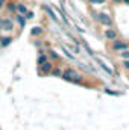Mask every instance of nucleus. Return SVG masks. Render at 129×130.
Wrapping results in <instances>:
<instances>
[{
	"label": "nucleus",
	"mask_w": 129,
	"mask_h": 130,
	"mask_svg": "<svg viewBox=\"0 0 129 130\" xmlns=\"http://www.w3.org/2000/svg\"><path fill=\"white\" fill-rule=\"evenodd\" d=\"M41 68H43V73H49L52 70V64L50 62H44V64L41 65Z\"/></svg>",
	"instance_id": "8"
},
{
	"label": "nucleus",
	"mask_w": 129,
	"mask_h": 130,
	"mask_svg": "<svg viewBox=\"0 0 129 130\" xmlns=\"http://www.w3.org/2000/svg\"><path fill=\"white\" fill-rule=\"evenodd\" d=\"M46 11H47V12H49V14H50V17H52V18H53V20H55V21H56V20H58V18H56V15H55V14H53V12H52V9H50V8H49V6H46Z\"/></svg>",
	"instance_id": "9"
},
{
	"label": "nucleus",
	"mask_w": 129,
	"mask_h": 130,
	"mask_svg": "<svg viewBox=\"0 0 129 130\" xmlns=\"http://www.w3.org/2000/svg\"><path fill=\"white\" fill-rule=\"evenodd\" d=\"M99 21H100L102 24H105V26H111V24H112L111 17H109L108 14H103V12H100V14H99Z\"/></svg>",
	"instance_id": "3"
},
{
	"label": "nucleus",
	"mask_w": 129,
	"mask_h": 130,
	"mask_svg": "<svg viewBox=\"0 0 129 130\" xmlns=\"http://www.w3.org/2000/svg\"><path fill=\"white\" fill-rule=\"evenodd\" d=\"M122 56H123L125 59H129V52H123V53H122Z\"/></svg>",
	"instance_id": "15"
},
{
	"label": "nucleus",
	"mask_w": 129,
	"mask_h": 130,
	"mask_svg": "<svg viewBox=\"0 0 129 130\" xmlns=\"http://www.w3.org/2000/svg\"><path fill=\"white\" fill-rule=\"evenodd\" d=\"M14 23L11 18H0V30H12Z\"/></svg>",
	"instance_id": "2"
},
{
	"label": "nucleus",
	"mask_w": 129,
	"mask_h": 130,
	"mask_svg": "<svg viewBox=\"0 0 129 130\" xmlns=\"http://www.w3.org/2000/svg\"><path fill=\"white\" fill-rule=\"evenodd\" d=\"M105 36H106L108 39H115V38H117V32H115L114 29H106V30H105Z\"/></svg>",
	"instance_id": "5"
},
{
	"label": "nucleus",
	"mask_w": 129,
	"mask_h": 130,
	"mask_svg": "<svg viewBox=\"0 0 129 130\" xmlns=\"http://www.w3.org/2000/svg\"><path fill=\"white\" fill-rule=\"evenodd\" d=\"M93 5H102V3H105V0H90Z\"/></svg>",
	"instance_id": "13"
},
{
	"label": "nucleus",
	"mask_w": 129,
	"mask_h": 130,
	"mask_svg": "<svg viewBox=\"0 0 129 130\" xmlns=\"http://www.w3.org/2000/svg\"><path fill=\"white\" fill-rule=\"evenodd\" d=\"M9 42H11V38H3L2 39V45H8Z\"/></svg>",
	"instance_id": "11"
},
{
	"label": "nucleus",
	"mask_w": 129,
	"mask_h": 130,
	"mask_svg": "<svg viewBox=\"0 0 129 130\" xmlns=\"http://www.w3.org/2000/svg\"><path fill=\"white\" fill-rule=\"evenodd\" d=\"M17 11H18L20 14H28V9H26V6H24L23 3H18V5H17Z\"/></svg>",
	"instance_id": "7"
},
{
	"label": "nucleus",
	"mask_w": 129,
	"mask_h": 130,
	"mask_svg": "<svg viewBox=\"0 0 129 130\" xmlns=\"http://www.w3.org/2000/svg\"><path fill=\"white\" fill-rule=\"evenodd\" d=\"M17 20L20 21V26H24V20H23V17H21V15H18V17H17Z\"/></svg>",
	"instance_id": "14"
},
{
	"label": "nucleus",
	"mask_w": 129,
	"mask_h": 130,
	"mask_svg": "<svg viewBox=\"0 0 129 130\" xmlns=\"http://www.w3.org/2000/svg\"><path fill=\"white\" fill-rule=\"evenodd\" d=\"M32 17H33L32 12H28V14H26V18H32Z\"/></svg>",
	"instance_id": "18"
},
{
	"label": "nucleus",
	"mask_w": 129,
	"mask_h": 130,
	"mask_svg": "<svg viewBox=\"0 0 129 130\" xmlns=\"http://www.w3.org/2000/svg\"><path fill=\"white\" fill-rule=\"evenodd\" d=\"M2 3H3V0H0V6H2Z\"/></svg>",
	"instance_id": "21"
},
{
	"label": "nucleus",
	"mask_w": 129,
	"mask_h": 130,
	"mask_svg": "<svg viewBox=\"0 0 129 130\" xmlns=\"http://www.w3.org/2000/svg\"><path fill=\"white\" fill-rule=\"evenodd\" d=\"M53 74H56V76H62V73H61L59 70H53Z\"/></svg>",
	"instance_id": "16"
},
{
	"label": "nucleus",
	"mask_w": 129,
	"mask_h": 130,
	"mask_svg": "<svg viewBox=\"0 0 129 130\" xmlns=\"http://www.w3.org/2000/svg\"><path fill=\"white\" fill-rule=\"evenodd\" d=\"M125 68H126V70H129V61H125Z\"/></svg>",
	"instance_id": "20"
},
{
	"label": "nucleus",
	"mask_w": 129,
	"mask_h": 130,
	"mask_svg": "<svg viewBox=\"0 0 129 130\" xmlns=\"http://www.w3.org/2000/svg\"><path fill=\"white\" fill-rule=\"evenodd\" d=\"M112 48H114V50H125V48H128V44H126V42L115 41V42L112 44Z\"/></svg>",
	"instance_id": "4"
},
{
	"label": "nucleus",
	"mask_w": 129,
	"mask_h": 130,
	"mask_svg": "<svg viewBox=\"0 0 129 130\" xmlns=\"http://www.w3.org/2000/svg\"><path fill=\"white\" fill-rule=\"evenodd\" d=\"M38 62H40V64H44V62H47V58L43 55V56H40V58H38Z\"/></svg>",
	"instance_id": "12"
},
{
	"label": "nucleus",
	"mask_w": 129,
	"mask_h": 130,
	"mask_svg": "<svg viewBox=\"0 0 129 130\" xmlns=\"http://www.w3.org/2000/svg\"><path fill=\"white\" fill-rule=\"evenodd\" d=\"M50 56H52V58H55V59H58V55H56L55 52H50Z\"/></svg>",
	"instance_id": "17"
},
{
	"label": "nucleus",
	"mask_w": 129,
	"mask_h": 130,
	"mask_svg": "<svg viewBox=\"0 0 129 130\" xmlns=\"http://www.w3.org/2000/svg\"><path fill=\"white\" fill-rule=\"evenodd\" d=\"M9 9H11V11H14V9H15V6H14V3H9Z\"/></svg>",
	"instance_id": "19"
},
{
	"label": "nucleus",
	"mask_w": 129,
	"mask_h": 130,
	"mask_svg": "<svg viewBox=\"0 0 129 130\" xmlns=\"http://www.w3.org/2000/svg\"><path fill=\"white\" fill-rule=\"evenodd\" d=\"M96 62H97L99 65H100V67H102V68H103V70H105V71L108 73V74H112V71H111V70H109V68H108V67H106L105 64H103V62H102V61H100L99 58H96Z\"/></svg>",
	"instance_id": "6"
},
{
	"label": "nucleus",
	"mask_w": 129,
	"mask_h": 130,
	"mask_svg": "<svg viewBox=\"0 0 129 130\" xmlns=\"http://www.w3.org/2000/svg\"><path fill=\"white\" fill-rule=\"evenodd\" d=\"M41 32H43V29H41V27H33V30H32V35H40Z\"/></svg>",
	"instance_id": "10"
},
{
	"label": "nucleus",
	"mask_w": 129,
	"mask_h": 130,
	"mask_svg": "<svg viewBox=\"0 0 129 130\" xmlns=\"http://www.w3.org/2000/svg\"><path fill=\"white\" fill-rule=\"evenodd\" d=\"M62 77H64L65 80H70V82H81V74L78 71L71 70V68L65 70L64 73H62Z\"/></svg>",
	"instance_id": "1"
}]
</instances>
